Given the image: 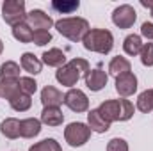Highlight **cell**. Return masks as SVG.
Wrapping results in <instances>:
<instances>
[{"mask_svg": "<svg viewBox=\"0 0 153 151\" xmlns=\"http://www.w3.org/2000/svg\"><path fill=\"white\" fill-rule=\"evenodd\" d=\"M87 124H89V128H91V132H96V133H105V132H109V128H111V123H107L98 110H91V112L87 114Z\"/></svg>", "mask_w": 153, "mask_h": 151, "instance_id": "obj_16", "label": "cell"}, {"mask_svg": "<svg viewBox=\"0 0 153 151\" xmlns=\"http://www.w3.org/2000/svg\"><path fill=\"white\" fill-rule=\"evenodd\" d=\"M29 151H62L61 144L55 139H45L41 142H36L34 146H30Z\"/></svg>", "mask_w": 153, "mask_h": 151, "instance_id": "obj_27", "label": "cell"}, {"mask_svg": "<svg viewBox=\"0 0 153 151\" xmlns=\"http://www.w3.org/2000/svg\"><path fill=\"white\" fill-rule=\"evenodd\" d=\"M55 29L61 36L76 43V41H82L89 32V23L84 18H62L55 21Z\"/></svg>", "mask_w": 153, "mask_h": 151, "instance_id": "obj_4", "label": "cell"}, {"mask_svg": "<svg viewBox=\"0 0 153 151\" xmlns=\"http://www.w3.org/2000/svg\"><path fill=\"white\" fill-rule=\"evenodd\" d=\"M130 70H132V64H130V61L128 59H125V57H114L112 61H111V64H109V73L112 76H119V75H125V73H130Z\"/></svg>", "mask_w": 153, "mask_h": 151, "instance_id": "obj_19", "label": "cell"}, {"mask_svg": "<svg viewBox=\"0 0 153 151\" xmlns=\"http://www.w3.org/2000/svg\"><path fill=\"white\" fill-rule=\"evenodd\" d=\"M141 5H143V7H148V9L152 11V18H153V2L152 0H141Z\"/></svg>", "mask_w": 153, "mask_h": 151, "instance_id": "obj_33", "label": "cell"}, {"mask_svg": "<svg viewBox=\"0 0 153 151\" xmlns=\"http://www.w3.org/2000/svg\"><path fill=\"white\" fill-rule=\"evenodd\" d=\"M87 71H89V62H87L85 59L75 57L73 61L66 62L64 66H61V68L55 71V78H57V82H59L61 85H66V87H71V89H73V85L78 82V78L82 75L85 76Z\"/></svg>", "mask_w": 153, "mask_h": 151, "instance_id": "obj_2", "label": "cell"}, {"mask_svg": "<svg viewBox=\"0 0 153 151\" xmlns=\"http://www.w3.org/2000/svg\"><path fill=\"white\" fill-rule=\"evenodd\" d=\"M107 151H128V144H126L125 139L116 137V139H111V141H109Z\"/></svg>", "mask_w": 153, "mask_h": 151, "instance_id": "obj_31", "label": "cell"}, {"mask_svg": "<svg viewBox=\"0 0 153 151\" xmlns=\"http://www.w3.org/2000/svg\"><path fill=\"white\" fill-rule=\"evenodd\" d=\"M116 91L119 96L126 98V96H132L135 91H137V76L134 75L132 71L130 73H125V75L116 76Z\"/></svg>", "mask_w": 153, "mask_h": 151, "instance_id": "obj_10", "label": "cell"}, {"mask_svg": "<svg viewBox=\"0 0 153 151\" xmlns=\"http://www.w3.org/2000/svg\"><path fill=\"white\" fill-rule=\"evenodd\" d=\"M41 103H43V107H59L61 103H64V96L59 89L46 85L41 91Z\"/></svg>", "mask_w": 153, "mask_h": 151, "instance_id": "obj_12", "label": "cell"}, {"mask_svg": "<svg viewBox=\"0 0 153 151\" xmlns=\"http://www.w3.org/2000/svg\"><path fill=\"white\" fill-rule=\"evenodd\" d=\"M137 109L144 114L153 110V89H146V91H143L139 94V98H137Z\"/></svg>", "mask_w": 153, "mask_h": 151, "instance_id": "obj_26", "label": "cell"}, {"mask_svg": "<svg viewBox=\"0 0 153 151\" xmlns=\"http://www.w3.org/2000/svg\"><path fill=\"white\" fill-rule=\"evenodd\" d=\"M41 132V121L36 117H27V119H22L20 121V137L23 139H32L39 135Z\"/></svg>", "mask_w": 153, "mask_h": 151, "instance_id": "obj_13", "label": "cell"}, {"mask_svg": "<svg viewBox=\"0 0 153 151\" xmlns=\"http://www.w3.org/2000/svg\"><path fill=\"white\" fill-rule=\"evenodd\" d=\"M91 137V128L84 123H70L64 130V139L71 148L84 146Z\"/></svg>", "mask_w": 153, "mask_h": 151, "instance_id": "obj_6", "label": "cell"}, {"mask_svg": "<svg viewBox=\"0 0 153 151\" xmlns=\"http://www.w3.org/2000/svg\"><path fill=\"white\" fill-rule=\"evenodd\" d=\"M80 7L78 0H53L52 2V9L61 13V14H70Z\"/></svg>", "mask_w": 153, "mask_h": 151, "instance_id": "obj_24", "label": "cell"}, {"mask_svg": "<svg viewBox=\"0 0 153 151\" xmlns=\"http://www.w3.org/2000/svg\"><path fill=\"white\" fill-rule=\"evenodd\" d=\"M0 132L7 139H18L20 137V121L14 117H7L0 123Z\"/></svg>", "mask_w": 153, "mask_h": 151, "instance_id": "obj_18", "label": "cell"}, {"mask_svg": "<svg viewBox=\"0 0 153 151\" xmlns=\"http://www.w3.org/2000/svg\"><path fill=\"white\" fill-rule=\"evenodd\" d=\"M20 82L18 80H0V96L5 100H13L16 94H20Z\"/></svg>", "mask_w": 153, "mask_h": 151, "instance_id": "obj_21", "label": "cell"}, {"mask_svg": "<svg viewBox=\"0 0 153 151\" xmlns=\"http://www.w3.org/2000/svg\"><path fill=\"white\" fill-rule=\"evenodd\" d=\"M13 36L16 41H20V43H32V38H34V30L23 21V23H20V25H14L13 27Z\"/></svg>", "mask_w": 153, "mask_h": 151, "instance_id": "obj_23", "label": "cell"}, {"mask_svg": "<svg viewBox=\"0 0 153 151\" xmlns=\"http://www.w3.org/2000/svg\"><path fill=\"white\" fill-rule=\"evenodd\" d=\"M62 121H64V115L59 107H45L43 109L41 123H45L48 126H59V124H62Z\"/></svg>", "mask_w": 153, "mask_h": 151, "instance_id": "obj_14", "label": "cell"}, {"mask_svg": "<svg viewBox=\"0 0 153 151\" xmlns=\"http://www.w3.org/2000/svg\"><path fill=\"white\" fill-rule=\"evenodd\" d=\"M100 115L107 121V123H114V121H128L134 115V105L130 100H107L103 101L98 109Z\"/></svg>", "mask_w": 153, "mask_h": 151, "instance_id": "obj_1", "label": "cell"}, {"mask_svg": "<svg viewBox=\"0 0 153 151\" xmlns=\"http://www.w3.org/2000/svg\"><path fill=\"white\" fill-rule=\"evenodd\" d=\"M123 50H125V53H128L132 57L139 55L141 50H143V39H141V36H137V34L126 36L125 41H123Z\"/></svg>", "mask_w": 153, "mask_h": 151, "instance_id": "obj_20", "label": "cell"}, {"mask_svg": "<svg viewBox=\"0 0 153 151\" xmlns=\"http://www.w3.org/2000/svg\"><path fill=\"white\" fill-rule=\"evenodd\" d=\"M41 66H43L41 59L36 57L34 53L25 52V53L22 55V68H23L27 73H30V75H38V73H41Z\"/></svg>", "mask_w": 153, "mask_h": 151, "instance_id": "obj_17", "label": "cell"}, {"mask_svg": "<svg viewBox=\"0 0 153 151\" xmlns=\"http://www.w3.org/2000/svg\"><path fill=\"white\" fill-rule=\"evenodd\" d=\"M18 82H20V91H22L23 94L32 96V94L38 91V84H36V80L30 78V76H20Z\"/></svg>", "mask_w": 153, "mask_h": 151, "instance_id": "obj_28", "label": "cell"}, {"mask_svg": "<svg viewBox=\"0 0 153 151\" xmlns=\"http://www.w3.org/2000/svg\"><path fill=\"white\" fill-rule=\"evenodd\" d=\"M141 36L146 38V39H153V23L144 21V23L141 25Z\"/></svg>", "mask_w": 153, "mask_h": 151, "instance_id": "obj_32", "label": "cell"}, {"mask_svg": "<svg viewBox=\"0 0 153 151\" xmlns=\"http://www.w3.org/2000/svg\"><path fill=\"white\" fill-rule=\"evenodd\" d=\"M84 80H85L87 89H91L93 93H98V91H102V89L107 85L109 76H107V73H105L103 70L96 68V70H89L87 75L84 76Z\"/></svg>", "mask_w": 153, "mask_h": 151, "instance_id": "obj_11", "label": "cell"}, {"mask_svg": "<svg viewBox=\"0 0 153 151\" xmlns=\"http://www.w3.org/2000/svg\"><path fill=\"white\" fill-rule=\"evenodd\" d=\"M82 43H84L85 50L105 55L114 46V36L107 29H89V32L85 34V38L82 39Z\"/></svg>", "mask_w": 153, "mask_h": 151, "instance_id": "obj_3", "label": "cell"}, {"mask_svg": "<svg viewBox=\"0 0 153 151\" xmlns=\"http://www.w3.org/2000/svg\"><path fill=\"white\" fill-rule=\"evenodd\" d=\"M30 98H32V96L20 93V94H16L9 103H11L13 110H16V112H25V110H29L30 105H32V100H30Z\"/></svg>", "mask_w": 153, "mask_h": 151, "instance_id": "obj_25", "label": "cell"}, {"mask_svg": "<svg viewBox=\"0 0 153 151\" xmlns=\"http://www.w3.org/2000/svg\"><path fill=\"white\" fill-rule=\"evenodd\" d=\"M141 62L144 66H153V43H144L143 44V50H141Z\"/></svg>", "mask_w": 153, "mask_h": 151, "instance_id": "obj_29", "label": "cell"}, {"mask_svg": "<svg viewBox=\"0 0 153 151\" xmlns=\"http://www.w3.org/2000/svg\"><path fill=\"white\" fill-rule=\"evenodd\" d=\"M2 18L9 25H20L27 20L25 2L23 0H5L2 4Z\"/></svg>", "mask_w": 153, "mask_h": 151, "instance_id": "obj_5", "label": "cell"}, {"mask_svg": "<svg viewBox=\"0 0 153 151\" xmlns=\"http://www.w3.org/2000/svg\"><path fill=\"white\" fill-rule=\"evenodd\" d=\"M52 41V34H50V30H34V38H32V43L34 44H38V46H45V44H48Z\"/></svg>", "mask_w": 153, "mask_h": 151, "instance_id": "obj_30", "label": "cell"}, {"mask_svg": "<svg viewBox=\"0 0 153 151\" xmlns=\"http://www.w3.org/2000/svg\"><path fill=\"white\" fill-rule=\"evenodd\" d=\"M25 23H27L30 29H36V32H38V30H48L52 25H55L53 20H52L45 11H41V9H32V11L27 14Z\"/></svg>", "mask_w": 153, "mask_h": 151, "instance_id": "obj_9", "label": "cell"}, {"mask_svg": "<svg viewBox=\"0 0 153 151\" xmlns=\"http://www.w3.org/2000/svg\"><path fill=\"white\" fill-rule=\"evenodd\" d=\"M41 57H43V59H41V62H45L46 66L61 68V66H64V64H66V53H64L62 50H59V48H52V50L45 52Z\"/></svg>", "mask_w": 153, "mask_h": 151, "instance_id": "obj_15", "label": "cell"}, {"mask_svg": "<svg viewBox=\"0 0 153 151\" xmlns=\"http://www.w3.org/2000/svg\"><path fill=\"white\" fill-rule=\"evenodd\" d=\"M64 105L73 112H85L89 109V100L80 89H70L64 94Z\"/></svg>", "mask_w": 153, "mask_h": 151, "instance_id": "obj_8", "label": "cell"}, {"mask_svg": "<svg viewBox=\"0 0 153 151\" xmlns=\"http://www.w3.org/2000/svg\"><path fill=\"white\" fill-rule=\"evenodd\" d=\"M2 50H4V43H2V39H0V53H2Z\"/></svg>", "mask_w": 153, "mask_h": 151, "instance_id": "obj_34", "label": "cell"}, {"mask_svg": "<svg viewBox=\"0 0 153 151\" xmlns=\"http://www.w3.org/2000/svg\"><path fill=\"white\" fill-rule=\"evenodd\" d=\"M0 80H20V66L14 61H7L0 66Z\"/></svg>", "mask_w": 153, "mask_h": 151, "instance_id": "obj_22", "label": "cell"}, {"mask_svg": "<svg viewBox=\"0 0 153 151\" xmlns=\"http://www.w3.org/2000/svg\"><path fill=\"white\" fill-rule=\"evenodd\" d=\"M135 20H137V13L128 4H123V5L116 7L114 13H112V21L119 29H130L135 23Z\"/></svg>", "mask_w": 153, "mask_h": 151, "instance_id": "obj_7", "label": "cell"}]
</instances>
